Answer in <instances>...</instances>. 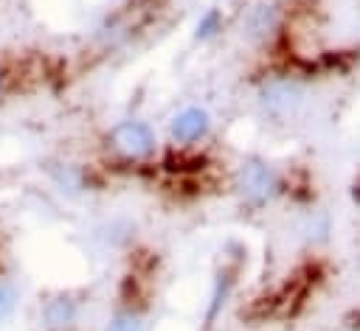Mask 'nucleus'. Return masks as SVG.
Wrapping results in <instances>:
<instances>
[{"mask_svg": "<svg viewBox=\"0 0 360 331\" xmlns=\"http://www.w3.org/2000/svg\"><path fill=\"white\" fill-rule=\"evenodd\" d=\"M110 149L127 163H146L158 151V137L143 121H121L107 135Z\"/></svg>", "mask_w": 360, "mask_h": 331, "instance_id": "f257e3e1", "label": "nucleus"}, {"mask_svg": "<svg viewBox=\"0 0 360 331\" xmlns=\"http://www.w3.org/2000/svg\"><path fill=\"white\" fill-rule=\"evenodd\" d=\"M48 174L53 180V185L59 191H68V194H76V191H84L93 185L90 171L84 166H76V163H56L48 168Z\"/></svg>", "mask_w": 360, "mask_h": 331, "instance_id": "0eeeda50", "label": "nucleus"}, {"mask_svg": "<svg viewBox=\"0 0 360 331\" xmlns=\"http://www.w3.org/2000/svg\"><path fill=\"white\" fill-rule=\"evenodd\" d=\"M236 182H239V191H242L245 202H250V205H264L276 194V188H278L276 174L264 163H259V160L242 163Z\"/></svg>", "mask_w": 360, "mask_h": 331, "instance_id": "f03ea898", "label": "nucleus"}, {"mask_svg": "<svg viewBox=\"0 0 360 331\" xmlns=\"http://www.w3.org/2000/svg\"><path fill=\"white\" fill-rule=\"evenodd\" d=\"M219 14L217 11H205L200 20H197V39H208V36H214L217 31H219Z\"/></svg>", "mask_w": 360, "mask_h": 331, "instance_id": "9d476101", "label": "nucleus"}, {"mask_svg": "<svg viewBox=\"0 0 360 331\" xmlns=\"http://www.w3.org/2000/svg\"><path fill=\"white\" fill-rule=\"evenodd\" d=\"M211 129V118L202 107H186L180 109L172 123H169V137L174 146H191L197 140H202Z\"/></svg>", "mask_w": 360, "mask_h": 331, "instance_id": "20e7f679", "label": "nucleus"}, {"mask_svg": "<svg viewBox=\"0 0 360 331\" xmlns=\"http://www.w3.org/2000/svg\"><path fill=\"white\" fill-rule=\"evenodd\" d=\"M107 331H149V314L135 289L121 297L118 309L112 311V317L107 323Z\"/></svg>", "mask_w": 360, "mask_h": 331, "instance_id": "39448f33", "label": "nucleus"}, {"mask_svg": "<svg viewBox=\"0 0 360 331\" xmlns=\"http://www.w3.org/2000/svg\"><path fill=\"white\" fill-rule=\"evenodd\" d=\"M28 79H31V73L22 67V62L17 56L0 53V104H6L14 95L25 93Z\"/></svg>", "mask_w": 360, "mask_h": 331, "instance_id": "423d86ee", "label": "nucleus"}, {"mask_svg": "<svg viewBox=\"0 0 360 331\" xmlns=\"http://www.w3.org/2000/svg\"><path fill=\"white\" fill-rule=\"evenodd\" d=\"M231 286H233V275L231 269H222L214 281V289H211V303H208V311H205V325H211L219 314V309L225 306V297L231 295Z\"/></svg>", "mask_w": 360, "mask_h": 331, "instance_id": "1a4fd4ad", "label": "nucleus"}, {"mask_svg": "<svg viewBox=\"0 0 360 331\" xmlns=\"http://www.w3.org/2000/svg\"><path fill=\"white\" fill-rule=\"evenodd\" d=\"M17 306H20V286L11 275V269L6 266V261L0 258V325L14 317Z\"/></svg>", "mask_w": 360, "mask_h": 331, "instance_id": "6e6552de", "label": "nucleus"}, {"mask_svg": "<svg viewBox=\"0 0 360 331\" xmlns=\"http://www.w3.org/2000/svg\"><path fill=\"white\" fill-rule=\"evenodd\" d=\"M79 311H82V303L70 292L51 295L39 306V325L42 331H70L79 323Z\"/></svg>", "mask_w": 360, "mask_h": 331, "instance_id": "7ed1b4c3", "label": "nucleus"}]
</instances>
